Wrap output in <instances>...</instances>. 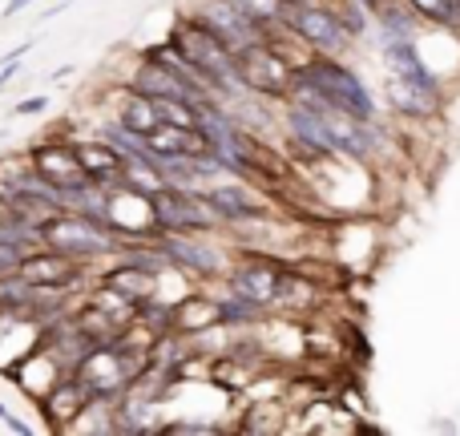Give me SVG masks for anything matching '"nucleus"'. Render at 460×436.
<instances>
[{"label": "nucleus", "mask_w": 460, "mask_h": 436, "mask_svg": "<svg viewBox=\"0 0 460 436\" xmlns=\"http://www.w3.org/2000/svg\"><path fill=\"white\" fill-rule=\"evenodd\" d=\"M295 73H299V69H295V65L287 61V57L279 53V49L270 45L267 37L251 40V45H243L234 53V77H238V85H243L246 93H254V97H267V102L283 105L287 97H291Z\"/></svg>", "instance_id": "obj_3"}, {"label": "nucleus", "mask_w": 460, "mask_h": 436, "mask_svg": "<svg viewBox=\"0 0 460 436\" xmlns=\"http://www.w3.org/2000/svg\"><path fill=\"white\" fill-rule=\"evenodd\" d=\"M0 421H4V424H8V432H16V436H29V432H32L29 424H24L21 416H16V413H13V408H8V405H0Z\"/></svg>", "instance_id": "obj_22"}, {"label": "nucleus", "mask_w": 460, "mask_h": 436, "mask_svg": "<svg viewBox=\"0 0 460 436\" xmlns=\"http://www.w3.org/2000/svg\"><path fill=\"white\" fill-rule=\"evenodd\" d=\"M230 4H234L238 13L262 32V37L287 29V8H291L287 0H230Z\"/></svg>", "instance_id": "obj_18"}, {"label": "nucleus", "mask_w": 460, "mask_h": 436, "mask_svg": "<svg viewBox=\"0 0 460 436\" xmlns=\"http://www.w3.org/2000/svg\"><path fill=\"white\" fill-rule=\"evenodd\" d=\"M332 4H335V0H332Z\"/></svg>", "instance_id": "obj_27"}, {"label": "nucleus", "mask_w": 460, "mask_h": 436, "mask_svg": "<svg viewBox=\"0 0 460 436\" xmlns=\"http://www.w3.org/2000/svg\"><path fill=\"white\" fill-rule=\"evenodd\" d=\"M110 121H118V126H126V129H134V134L146 138V134H154L166 118H162L158 97L142 93V89H134V85H121L118 97H113V118Z\"/></svg>", "instance_id": "obj_14"}, {"label": "nucleus", "mask_w": 460, "mask_h": 436, "mask_svg": "<svg viewBox=\"0 0 460 436\" xmlns=\"http://www.w3.org/2000/svg\"><path fill=\"white\" fill-rule=\"evenodd\" d=\"M65 376H69V368H65L61 360L45 348V343H40V348H32L29 356L21 360V368L13 372V380H16V388L21 392H29L32 400H40L57 380H65Z\"/></svg>", "instance_id": "obj_16"}, {"label": "nucleus", "mask_w": 460, "mask_h": 436, "mask_svg": "<svg viewBox=\"0 0 460 436\" xmlns=\"http://www.w3.org/2000/svg\"><path fill=\"white\" fill-rule=\"evenodd\" d=\"M29 150H32V162H37V174L45 178V182L61 186V191L93 182L85 162H81V154H77V138L49 134V138H40L37 146H29Z\"/></svg>", "instance_id": "obj_8"}, {"label": "nucleus", "mask_w": 460, "mask_h": 436, "mask_svg": "<svg viewBox=\"0 0 460 436\" xmlns=\"http://www.w3.org/2000/svg\"><path fill=\"white\" fill-rule=\"evenodd\" d=\"M29 4H37V0H8L4 4V16H16V13H24Z\"/></svg>", "instance_id": "obj_23"}, {"label": "nucleus", "mask_w": 460, "mask_h": 436, "mask_svg": "<svg viewBox=\"0 0 460 436\" xmlns=\"http://www.w3.org/2000/svg\"><path fill=\"white\" fill-rule=\"evenodd\" d=\"M40 243L57 254H69L77 262H97V259H118L121 235L105 218L77 215V210H61L40 227Z\"/></svg>", "instance_id": "obj_2"}, {"label": "nucleus", "mask_w": 460, "mask_h": 436, "mask_svg": "<svg viewBox=\"0 0 460 436\" xmlns=\"http://www.w3.org/2000/svg\"><path fill=\"white\" fill-rule=\"evenodd\" d=\"M364 4H367V8H372V13H376V8H380V4H384V0H364Z\"/></svg>", "instance_id": "obj_25"}, {"label": "nucleus", "mask_w": 460, "mask_h": 436, "mask_svg": "<svg viewBox=\"0 0 460 436\" xmlns=\"http://www.w3.org/2000/svg\"><path fill=\"white\" fill-rule=\"evenodd\" d=\"M154 207V222L158 230H178V235H215V230H226L223 215L215 210V202L202 191H186V186H162V191L150 194Z\"/></svg>", "instance_id": "obj_4"}, {"label": "nucleus", "mask_w": 460, "mask_h": 436, "mask_svg": "<svg viewBox=\"0 0 460 436\" xmlns=\"http://www.w3.org/2000/svg\"><path fill=\"white\" fill-rule=\"evenodd\" d=\"M146 142H150V150H154V158L158 162L215 154V142H210V134L202 126H170V121H162L154 134H146Z\"/></svg>", "instance_id": "obj_11"}, {"label": "nucleus", "mask_w": 460, "mask_h": 436, "mask_svg": "<svg viewBox=\"0 0 460 436\" xmlns=\"http://www.w3.org/2000/svg\"><path fill=\"white\" fill-rule=\"evenodd\" d=\"M384 97H388L392 110L408 121H429V118H437L440 105H445V93H429V89L412 85V81L396 77V73H388V81H384Z\"/></svg>", "instance_id": "obj_15"}, {"label": "nucleus", "mask_w": 460, "mask_h": 436, "mask_svg": "<svg viewBox=\"0 0 460 436\" xmlns=\"http://www.w3.org/2000/svg\"><path fill=\"white\" fill-rule=\"evenodd\" d=\"M8 215H13V202H8V194L0 191V222H4Z\"/></svg>", "instance_id": "obj_24"}, {"label": "nucleus", "mask_w": 460, "mask_h": 436, "mask_svg": "<svg viewBox=\"0 0 460 436\" xmlns=\"http://www.w3.org/2000/svg\"><path fill=\"white\" fill-rule=\"evenodd\" d=\"M295 81L307 85V89H315L327 105H335V110L351 113V118H359V121L380 118V105H376L372 89L364 85V77H359L351 65H343L340 57H332V53H315L307 65H299Z\"/></svg>", "instance_id": "obj_1"}, {"label": "nucleus", "mask_w": 460, "mask_h": 436, "mask_svg": "<svg viewBox=\"0 0 460 436\" xmlns=\"http://www.w3.org/2000/svg\"><path fill=\"white\" fill-rule=\"evenodd\" d=\"M158 279H162V267H154V262H146V259H134V254H118V262H113L97 283H105L110 291H118L121 299L142 307L146 299L158 295Z\"/></svg>", "instance_id": "obj_10"}, {"label": "nucleus", "mask_w": 460, "mask_h": 436, "mask_svg": "<svg viewBox=\"0 0 460 436\" xmlns=\"http://www.w3.org/2000/svg\"><path fill=\"white\" fill-rule=\"evenodd\" d=\"M287 4H311V0H287Z\"/></svg>", "instance_id": "obj_26"}, {"label": "nucleus", "mask_w": 460, "mask_h": 436, "mask_svg": "<svg viewBox=\"0 0 460 436\" xmlns=\"http://www.w3.org/2000/svg\"><path fill=\"white\" fill-rule=\"evenodd\" d=\"M40 416H45V424L53 432H73L81 421L89 416V408H93V396H89V388L77 380V376H65V380H57L53 388L45 392V396L37 400Z\"/></svg>", "instance_id": "obj_9"}, {"label": "nucleus", "mask_w": 460, "mask_h": 436, "mask_svg": "<svg viewBox=\"0 0 460 436\" xmlns=\"http://www.w3.org/2000/svg\"><path fill=\"white\" fill-rule=\"evenodd\" d=\"M287 29H291L307 49H315V53L343 57L351 45H356V37L348 32V24H343L340 8H335L332 0L291 4V8H287Z\"/></svg>", "instance_id": "obj_5"}, {"label": "nucleus", "mask_w": 460, "mask_h": 436, "mask_svg": "<svg viewBox=\"0 0 460 436\" xmlns=\"http://www.w3.org/2000/svg\"><path fill=\"white\" fill-rule=\"evenodd\" d=\"M77 154L81 162H85L89 178H93L97 186H105V191H113V186L126 178V166L129 158L118 150L113 142H105L102 134H89V138H77Z\"/></svg>", "instance_id": "obj_13"}, {"label": "nucleus", "mask_w": 460, "mask_h": 436, "mask_svg": "<svg viewBox=\"0 0 460 436\" xmlns=\"http://www.w3.org/2000/svg\"><path fill=\"white\" fill-rule=\"evenodd\" d=\"M207 199L215 202V210L223 215L226 230H234V227H246V222H259V218L279 215L275 202H270V191H262V186L246 182V178H226V182L210 186Z\"/></svg>", "instance_id": "obj_7"}, {"label": "nucleus", "mask_w": 460, "mask_h": 436, "mask_svg": "<svg viewBox=\"0 0 460 436\" xmlns=\"http://www.w3.org/2000/svg\"><path fill=\"white\" fill-rule=\"evenodd\" d=\"M243 432H254V436H267V432H283L287 429V408L275 405V400H262V405H251L238 424Z\"/></svg>", "instance_id": "obj_19"}, {"label": "nucleus", "mask_w": 460, "mask_h": 436, "mask_svg": "<svg viewBox=\"0 0 460 436\" xmlns=\"http://www.w3.org/2000/svg\"><path fill=\"white\" fill-rule=\"evenodd\" d=\"M158 246L170 259V267L182 271L190 279H226V271L234 267L238 251L230 254L223 246H215L207 235H178V230H158Z\"/></svg>", "instance_id": "obj_6"}, {"label": "nucleus", "mask_w": 460, "mask_h": 436, "mask_svg": "<svg viewBox=\"0 0 460 436\" xmlns=\"http://www.w3.org/2000/svg\"><path fill=\"white\" fill-rule=\"evenodd\" d=\"M218 324V295L207 291H186L182 299L174 303V332L178 335H207L215 332Z\"/></svg>", "instance_id": "obj_17"}, {"label": "nucleus", "mask_w": 460, "mask_h": 436, "mask_svg": "<svg viewBox=\"0 0 460 436\" xmlns=\"http://www.w3.org/2000/svg\"><path fill=\"white\" fill-rule=\"evenodd\" d=\"M190 13L199 16L202 24H210V29H215L230 49H234V53H238L243 45H251V40H262V32L254 29V24L246 21V16L238 13L234 4H230V0H199Z\"/></svg>", "instance_id": "obj_12"}, {"label": "nucleus", "mask_w": 460, "mask_h": 436, "mask_svg": "<svg viewBox=\"0 0 460 436\" xmlns=\"http://www.w3.org/2000/svg\"><path fill=\"white\" fill-rule=\"evenodd\" d=\"M32 174H37L32 150H24V154H0V191H16V186H24Z\"/></svg>", "instance_id": "obj_20"}, {"label": "nucleus", "mask_w": 460, "mask_h": 436, "mask_svg": "<svg viewBox=\"0 0 460 436\" xmlns=\"http://www.w3.org/2000/svg\"><path fill=\"white\" fill-rule=\"evenodd\" d=\"M49 110V97H24V102H16V113L21 118H37V113Z\"/></svg>", "instance_id": "obj_21"}]
</instances>
